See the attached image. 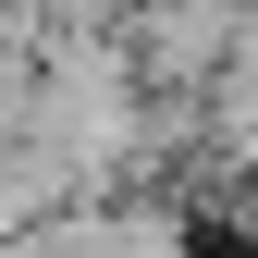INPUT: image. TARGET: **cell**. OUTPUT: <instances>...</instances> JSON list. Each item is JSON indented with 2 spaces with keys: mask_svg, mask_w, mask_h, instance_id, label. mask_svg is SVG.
<instances>
[{
  "mask_svg": "<svg viewBox=\"0 0 258 258\" xmlns=\"http://www.w3.org/2000/svg\"><path fill=\"white\" fill-rule=\"evenodd\" d=\"M25 136H37V49L0 37V148H25Z\"/></svg>",
  "mask_w": 258,
  "mask_h": 258,
  "instance_id": "1",
  "label": "cell"
}]
</instances>
